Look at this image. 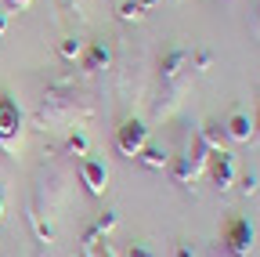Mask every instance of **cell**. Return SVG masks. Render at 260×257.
Masks as SVG:
<instances>
[{"label":"cell","mask_w":260,"mask_h":257,"mask_svg":"<svg viewBox=\"0 0 260 257\" xmlns=\"http://www.w3.org/2000/svg\"><path fill=\"white\" fill-rule=\"evenodd\" d=\"M90 112L94 109H90V102L83 98L80 91H73V87H51L44 98H40L37 123L40 127H69V123L87 120Z\"/></svg>","instance_id":"cell-1"},{"label":"cell","mask_w":260,"mask_h":257,"mask_svg":"<svg viewBox=\"0 0 260 257\" xmlns=\"http://www.w3.org/2000/svg\"><path fill=\"white\" fill-rule=\"evenodd\" d=\"M61 199H65V170L51 163L37 174V192H32V199H29V210L51 217L61 207Z\"/></svg>","instance_id":"cell-2"},{"label":"cell","mask_w":260,"mask_h":257,"mask_svg":"<svg viewBox=\"0 0 260 257\" xmlns=\"http://www.w3.org/2000/svg\"><path fill=\"white\" fill-rule=\"evenodd\" d=\"M0 145L8 156H18L22 149V109L11 94H0Z\"/></svg>","instance_id":"cell-3"},{"label":"cell","mask_w":260,"mask_h":257,"mask_svg":"<svg viewBox=\"0 0 260 257\" xmlns=\"http://www.w3.org/2000/svg\"><path fill=\"white\" fill-rule=\"evenodd\" d=\"M210 156H213V152H210V149L203 145V138H199V134H195L191 149H188L184 156H177V163H174V181L188 188V185H191L195 178H199V174L206 170V163H210Z\"/></svg>","instance_id":"cell-4"},{"label":"cell","mask_w":260,"mask_h":257,"mask_svg":"<svg viewBox=\"0 0 260 257\" xmlns=\"http://www.w3.org/2000/svg\"><path fill=\"white\" fill-rule=\"evenodd\" d=\"M220 250H228L232 257H249V250H253V224H249V217H228L224 221Z\"/></svg>","instance_id":"cell-5"},{"label":"cell","mask_w":260,"mask_h":257,"mask_svg":"<svg viewBox=\"0 0 260 257\" xmlns=\"http://www.w3.org/2000/svg\"><path fill=\"white\" fill-rule=\"evenodd\" d=\"M145 145H148V127H145V120H123V127L116 131V149H119L123 156H130V159H138Z\"/></svg>","instance_id":"cell-6"},{"label":"cell","mask_w":260,"mask_h":257,"mask_svg":"<svg viewBox=\"0 0 260 257\" xmlns=\"http://www.w3.org/2000/svg\"><path fill=\"white\" fill-rule=\"evenodd\" d=\"M206 170H210V181H213L220 192H228V188L235 185V174H239V159H235V152L220 149V152H213V156H210Z\"/></svg>","instance_id":"cell-7"},{"label":"cell","mask_w":260,"mask_h":257,"mask_svg":"<svg viewBox=\"0 0 260 257\" xmlns=\"http://www.w3.org/2000/svg\"><path fill=\"white\" fill-rule=\"evenodd\" d=\"M80 181L87 185L90 196H105V188H109V167H105V159L83 156L80 159Z\"/></svg>","instance_id":"cell-8"},{"label":"cell","mask_w":260,"mask_h":257,"mask_svg":"<svg viewBox=\"0 0 260 257\" xmlns=\"http://www.w3.org/2000/svg\"><path fill=\"white\" fill-rule=\"evenodd\" d=\"M256 134V123L249 120V112H242V109H235V112H228V120H224V138H232V141H249Z\"/></svg>","instance_id":"cell-9"},{"label":"cell","mask_w":260,"mask_h":257,"mask_svg":"<svg viewBox=\"0 0 260 257\" xmlns=\"http://www.w3.org/2000/svg\"><path fill=\"white\" fill-rule=\"evenodd\" d=\"M109 62H112V47H109L105 40H90V44H87V51H83V69H87V73L109 69Z\"/></svg>","instance_id":"cell-10"},{"label":"cell","mask_w":260,"mask_h":257,"mask_svg":"<svg viewBox=\"0 0 260 257\" xmlns=\"http://www.w3.org/2000/svg\"><path fill=\"white\" fill-rule=\"evenodd\" d=\"M184 66H188V51H184V47H174V51L162 54L159 73H162V80H167V83H174V80L181 76V69H184Z\"/></svg>","instance_id":"cell-11"},{"label":"cell","mask_w":260,"mask_h":257,"mask_svg":"<svg viewBox=\"0 0 260 257\" xmlns=\"http://www.w3.org/2000/svg\"><path fill=\"white\" fill-rule=\"evenodd\" d=\"M199 138H203V145H206L210 152H220V149H224V123L206 120V123L199 127Z\"/></svg>","instance_id":"cell-12"},{"label":"cell","mask_w":260,"mask_h":257,"mask_svg":"<svg viewBox=\"0 0 260 257\" xmlns=\"http://www.w3.org/2000/svg\"><path fill=\"white\" fill-rule=\"evenodd\" d=\"M138 159H141V163H145L148 170H167V167H170V156H167V152H162L159 145H145Z\"/></svg>","instance_id":"cell-13"},{"label":"cell","mask_w":260,"mask_h":257,"mask_svg":"<svg viewBox=\"0 0 260 257\" xmlns=\"http://www.w3.org/2000/svg\"><path fill=\"white\" fill-rule=\"evenodd\" d=\"M25 217H29V224H32V232H37V239H40L44 246H51V243H54V224H51L44 214H37V210H29Z\"/></svg>","instance_id":"cell-14"},{"label":"cell","mask_w":260,"mask_h":257,"mask_svg":"<svg viewBox=\"0 0 260 257\" xmlns=\"http://www.w3.org/2000/svg\"><path fill=\"white\" fill-rule=\"evenodd\" d=\"M83 51H87V44H83L80 37H65V40L58 44V54H61L65 62H76V58H83Z\"/></svg>","instance_id":"cell-15"},{"label":"cell","mask_w":260,"mask_h":257,"mask_svg":"<svg viewBox=\"0 0 260 257\" xmlns=\"http://www.w3.org/2000/svg\"><path fill=\"white\" fill-rule=\"evenodd\" d=\"M65 152H69V156H87V152H90L87 134H83V131H73L69 138H65Z\"/></svg>","instance_id":"cell-16"},{"label":"cell","mask_w":260,"mask_h":257,"mask_svg":"<svg viewBox=\"0 0 260 257\" xmlns=\"http://www.w3.org/2000/svg\"><path fill=\"white\" fill-rule=\"evenodd\" d=\"M116 15H119V22H141V18H145V8L134 4V0H119Z\"/></svg>","instance_id":"cell-17"},{"label":"cell","mask_w":260,"mask_h":257,"mask_svg":"<svg viewBox=\"0 0 260 257\" xmlns=\"http://www.w3.org/2000/svg\"><path fill=\"white\" fill-rule=\"evenodd\" d=\"M188 62H191V66L199 69V73H206V69L213 66V54H210L206 47H199V51H191V54H188Z\"/></svg>","instance_id":"cell-18"},{"label":"cell","mask_w":260,"mask_h":257,"mask_svg":"<svg viewBox=\"0 0 260 257\" xmlns=\"http://www.w3.org/2000/svg\"><path fill=\"white\" fill-rule=\"evenodd\" d=\"M112 229H116V214H112V210H105L102 217L94 221V232H98V236H109Z\"/></svg>","instance_id":"cell-19"},{"label":"cell","mask_w":260,"mask_h":257,"mask_svg":"<svg viewBox=\"0 0 260 257\" xmlns=\"http://www.w3.org/2000/svg\"><path fill=\"white\" fill-rule=\"evenodd\" d=\"M256 188H260V174L256 170H246L242 174V196H256Z\"/></svg>","instance_id":"cell-20"},{"label":"cell","mask_w":260,"mask_h":257,"mask_svg":"<svg viewBox=\"0 0 260 257\" xmlns=\"http://www.w3.org/2000/svg\"><path fill=\"white\" fill-rule=\"evenodd\" d=\"M174 257H195V246H191L188 239H181V243L174 246Z\"/></svg>","instance_id":"cell-21"},{"label":"cell","mask_w":260,"mask_h":257,"mask_svg":"<svg viewBox=\"0 0 260 257\" xmlns=\"http://www.w3.org/2000/svg\"><path fill=\"white\" fill-rule=\"evenodd\" d=\"M123 257H152V250H148V246H141V243H134V246H130V250L123 253Z\"/></svg>","instance_id":"cell-22"},{"label":"cell","mask_w":260,"mask_h":257,"mask_svg":"<svg viewBox=\"0 0 260 257\" xmlns=\"http://www.w3.org/2000/svg\"><path fill=\"white\" fill-rule=\"evenodd\" d=\"M4 4H8V11H25L32 0H4Z\"/></svg>","instance_id":"cell-23"},{"label":"cell","mask_w":260,"mask_h":257,"mask_svg":"<svg viewBox=\"0 0 260 257\" xmlns=\"http://www.w3.org/2000/svg\"><path fill=\"white\" fill-rule=\"evenodd\" d=\"M11 11L4 8V11H0V37H8V25H11V18H8Z\"/></svg>","instance_id":"cell-24"},{"label":"cell","mask_w":260,"mask_h":257,"mask_svg":"<svg viewBox=\"0 0 260 257\" xmlns=\"http://www.w3.org/2000/svg\"><path fill=\"white\" fill-rule=\"evenodd\" d=\"M134 4H141V8L148 11V8H155V4H159V0H134Z\"/></svg>","instance_id":"cell-25"},{"label":"cell","mask_w":260,"mask_h":257,"mask_svg":"<svg viewBox=\"0 0 260 257\" xmlns=\"http://www.w3.org/2000/svg\"><path fill=\"white\" fill-rule=\"evenodd\" d=\"M256 37H260V15H256Z\"/></svg>","instance_id":"cell-26"},{"label":"cell","mask_w":260,"mask_h":257,"mask_svg":"<svg viewBox=\"0 0 260 257\" xmlns=\"http://www.w3.org/2000/svg\"><path fill=\"white\" fill-rule=\"evenodd\" d=\"M256 134H260V116H256Z\"/></svg>","instance_id":"cell-27"},{"label":"cell","mask_w":260,"mask_h":257,"mask_svg":"<svg viewBox=\"0 0 260 257\" xmlns=\"http://www.w3.org/2000/svg\"><path fill=\"white\" fill-rule=\"evenodd\" d=\"M32 257H44V250H37V253H32Z\"/></svg>","instance_id":"cell-28"},{"label":"cell","mask_w":260,"mask_h":257,"mask_svg":"<svg viewBox=\"0 0 260 257\" xmlns=\"http://www.w3.org/2000/svg\"><path fill=\"white\" fill-rule=\"evenodd\" d=\"M0 217H4V203H0Z\"/></svg>","instance_id":"cell-29"}]
</instances>
